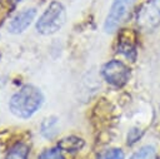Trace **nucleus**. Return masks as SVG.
Returning <instances> with one entry per match:
<instances>
[{
  "instance_id": "nucleus-7",
  "label": "nucleus",
  "mask_w": 160,
  "mask_h": 159,
  "mask_svg": "<svg viewBox=\"0 0 160 159\" xmlns=\"http://www.w3.org/2000/svg\"><path fill=\"white\" fill-rule=\"evenodd\" d=\"M85 145L84 140L79 136H66V138H62L59 143H58V146L64 150V151H68V153H75V151H79L82 149V146Z\"/></svg>"
},
{
  "instance_id": "nucleus-8",
  "label": "nucleus",
  "mask_w": 160,
  "mask_h": 159,
  "mask_svg": "<svg viewBox=\"0 0 160 159\" xmlns=\"http://www.w3.org/2000/svg\"><path fill=\"white\" fill-rule=\"evenodd\" d=\"M29 151H30L29 145L22 141H19L9 149L5 159H28Z\"/></svg>"
},
{
  "instance_id": "nucleus-11",
  "label": "nucleus",
  "mask_w": 160,
  "mask_h": 159,
  "mask_svg": "<svg viewBox=\"0 0 160 159\" xmlns=\"http://www.w3.org/2000/svg\"><path fill=\"white\" fill-rule=\"evenodd\" d=\"M38 159H65L64 154H62V150L56 146V148H50V149H45L42 150Z\"/></svg>"
},
{
  "instance_id": "nucleus-3",
  "label": "nucleus",
  "mask_w": 160,
  "mask_h": 159,
  "mask_svg": "<svg viewBox=\"0 0 160 159\" xmlns=\"http://www.w3.org/2000/svg\"><path fill=\"white\" fill-rule=\"evenodd\" d=\"M134 1L135 0H112L104 23V30L106 33H112L118 29V26L121 24V21L131 9Z\"/></svg>"
},
{
  "instance_id": "nucleus-9",
  "label": "nucleus",
  "mask_w": 160,
  "mask_h": 159,
  "mask_svg": "<svg viewBox=\"0 0 160 159\" xmlns=\"http://www.w3.org/2000/svg\"><path fill=\"white\" fill-rule=\"evenodd\" d=\"M56 125H58V118L56 116H50L44 119L41 123V134L45 138H51L56 133Z\"/></svg>"
},
{
  "instance_id": "nucleus-6",
  "label": "nucleus",
  "mask_w": 160,
  "mask_h": 159,
  "mask_svg": "<svg viewBox=\"0 0 160 159\" xmlns=\"http://www.w3.org/2000/svg\"><path fill=\"white\" fill-rule=\"evenodd\" d=\"M36 15V9L35 8H29L21 10L19 14H16L12 20L9 23V31L12 34H20L28 29V26L32 23L34 18Z\"/></svg>"
},
{
  "instance_id": "nucleus-2",
  "label": "nucleus",
  "mask_w": 160,
  "mask_h": 159,
  "mask_svg": "<svg viewBox=\"0 0 160 159\" xmlns=\"http://www.w3.org/2000/svg\"><path fill=\"white\" fill-rule=\"evenodd\" d=\"M66 20V11L60 1H51L36 21V30L42 35H51L59 31Z\"/></svg>"
},
{
  "instance_id": "nucleus-12",
  "label": "nucleus",
  "mask_w": 160,
  "mask_h": 159,
  "mask_svg": "<svg viewBox=\"0 0 160 159\" xmlns=\"http://www.w3.org/2000/svg\"><path fill=\"white\" fill-rule=\"evenodd\" d=\"M98 159H124V153L121 149L112 148V149H108L100 153Z\"/></svg>"
},
{
  "instance_id": "nucleus-1",
  "label": "nucleus",
  "mask_w": 160,
  "mask_h": 159,
  "mask_svg": "<svg viewBox=\"0 0 160 159\" xmlns=\"http://www.w3.org/2000/svg\"><path fill=\"white\" fill-rule=\"evenodd\" d=\"M42 101L44 95L39 88L34 85H25L11 96L9 109L15 116L28 119L40 109Z\"/></svg>"
},
{
  "instance_id": "nucleus-5",
  "label": "nucleus",
  "mask_w": 160,
  "mask_h": 159,
  "mask_svg": "<svg viewBox=\"0 0 160 159\" xmlns=\"http://www.w3.org/2000/svg\"><path fill=\"white\" fill-rule=\"evenodd\" d=\"M138 24L144 30H151L160 24V0H148L138 13Z\"/></svg>"
},
{
  "instance_id": "nucleus-4",
  "label": "nucleus",
  "mask_w": 160,
  "mask_h": 159,
  "mask_svg": "<svg viewBox=\"0 0 160 159\" xmlns=\"http://www.w3.org/2000/svg\"><path fill=\"white\" fill-rule=\"evenodd\" d=\"M101 74L104 76V79L114 85V86H122L128 83L129 78H130V70L129 68L120 60H110L108 61L102 69H101Z\"/></svg>"
},
{
  "instance_id": "nucleus-13",
  "label": "nucleus",
  "mask_w": 160,
  "mask_h": 159,
  "mask_svg": "<svg viewBox=\"0 0 160 159\" xmlns=\"http://www.w3.org/2000/svg\"><path fill=\"white\" fill-rule=\"evenodd\" d=\"M9 1H10V3H12V5H15V4H18L20 0H9Z\"/></svg>"
},
{
  "instance_id": "nucleus-10",
  "label": "nucleus",
  "mask_w": 160,
  "mask_h": 159,
  "mask_svg": "<svg viewBox=\"0 0 160 159\" xmlns=\"http://www.w3.org/2000/svg\"><path fill=\"white\" fill-rule=\"evenodd\" d=\"M130 159H155V148L151 145H145L134 153Z\"/></svg>"
}]
</instances>
